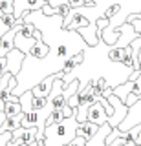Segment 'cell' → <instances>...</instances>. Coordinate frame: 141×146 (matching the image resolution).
<instances>
[{"instance_id": "6", "label": "cell", "mask_w": 141, "mask_h": 146, "mask_svg": "<svg viewBox=\"0 0 141 146\" xmlns=\"http://www.w3.org/2000/svg\"><path fill=\"white\" fill-rule=\"evenodd\" d=\"M55 79H57V75H55V73H51V75L44 77L42 80H39L37 84H33V88H31V93H33V97H49Z\"/></svg>"}, {"instance_id": "14", "label": "cell", "mask_w": 141, "mask_h": 146, "mask_svg": "<svg viewBox=\"0 0 141 146\" xmlns=\"http://www.w3.org/2000/svg\"><path fill=\"white\" fill-rule=\"evenodd\" d=\"M49 104L48 97H33L31 99V110L33 111H39V110H44Z\"/></svg>"}, {"instance_id": "4", "label": "cell", "mask_w": 141, "mask_h": 146, "mask_svg": "<svg viewBox=\"0 0 141 146\" xmlns=\"http://www.w3.org/2000/svg\"><path fill=\"white\" fill-rule=\"evenodd\" d=\"M13 2H15V11H13V15H15L17 20H22V15H24L26 11H40V9L48 4V2H44V0H13Z\"/></svg>"}, {"instance_id": "9", "label": "cell", "mask_w": 141, "mask_h": 146, "mask_svg": "<svg viewBox=\"0 0 141 146\" xmlns=\"http://www.w3.org/2000/svg\"><path fill=\"white\" fill-rule=\"evenodd\" d=\"M99 128L101 126L86 121V122H83V124H79V128H77V137H83L84 141H90V139L95 137V133L99 131Z\"/></svg>"}, {"instance_id": "7", "label": "cell", "mask_w": 141, "mask_h": 146, "mask_svg": "<svg viewBox=\"0 0 141 146\" xmlns=\"http://www.w3.org/2000/svg\"><path fill=\"white\" fill-rule=\"evenodd\" d=\"M119 29V40H117V44H116V48H126V46H130L132 42H134L136 38H138V33L134 31V27H132V24H128V22H125L123 26L117 27ZM114 48V46H112Z\"/></svg>"}, {"instance_id": "23", "label": "cell", "mask_w": 141, "mask_h": 146, "mask_svg": "<svg viewBox=\"0 0 141 146\" xmlns=\"http://www.w3.org/2000/svg\"><path fill=\"white\" fill-rule=\"evenodd\" d=\"M4 108H6V102H4V100L0 99V111H4Z\"/></svg>"}, {"instance_id": "18", "label": "cell", "mask_w": 141, "mask_h": 146, "mask_svg": "<svg viewBox=\"0 0 141 146\" xmlns=\"http://www.w3.org/2000/svg\"><path fill=\"white\" fill-rule=\"evenodd\" d=\"M84 2L86 0H68V6H70L72 9H83Z\"/></svg>"}, {"instance_id": "8", "label": "cell", "mask_w": 141, "mask_h": 146, "mask_svg": "<svg viewBox=\"0 0 141 146\" xmlns=\"http://www.w3.org/2000/svg\"><path fill=\"white\" fill-rule=\"evenodd\" d=\"M49 51H51V46H49L48 42H44V40H37L26 57H28V58H37V60H44V58L49 55Z\"/></svg>"}, {"instance_id": "22", "label": "cell", "mask_w": 141, "mask_h": 146, "mask_svg": "<svg viewBox=\"0 0 141 146\" xmlns=\"http://www.w3.org/2000/svg\"><path fill=\"white\" fill-rule=\"evenodd\" d=\"M6 119H7V117H6V113H4V111H0V128L4 126V122H6Z\"/></svg>"}, {"instance_id": "25", "label": "cell", "mask_w": 141, "mask_h": 146, "mask_svg": "<svg viewBox=\"0 0 141 146\" xmlns=\"http://www.w3.org/2000/svg\"><path fill=\"white\" fill-rule=\"evenodd\" d=\"M0 18H4V13H2V9H0Z\"/></svg>"}, {"instance_id": "15", "label": "cell", "mask_w": 141, "mask_h": 146, "mask_svg": "<svg viewBox=\"0 0 141 146\" xmlns=\"http://www.w3.org/2000/svg\"><path fill=\"white\" fill-rule=\"evenodd\" d=\"M0 9L4 15H13L15 11V2L13 0H0Z\"/></svg>"}, {"instance_id": "3", "label": "cell", "mask_w": 141, "mask_h": 146, "mask_svg": "<svg viewBox=\"0 0 141 146\" xmlns=\"http://www.w3.org/2000/svg\"><path fill=\"white\" fill-rule=\"evenodd\" d=\"M139 124H141V99L128 108V113H126V117L123 119V122L119 124V130L128 131L134 126H139Z\"/></svg>"}, {"instance_id": "16", "label": "cell", "mask_w": 141, "mask_h": 146, "mask_svg": "<svg viewBox=\"0 0 141 146\" xmlns=\"http://www.w3.org/2000/svg\"><path fill=\"white\" fill-rule=\"evenodd\" d=\"M119 11H121V4H114V6H110L106 9V13H104L103 17H106L108 20H112V18L116 17V13H119Z\"/></svg>"}, {"instance_id": "1", "label": "cell", "mask_w": 141, "mask_h": 146, "mask_svg": "<svg viewBox=\"0 0 141 146\" xmlns=\"http://www.w3.org/2000/svg\"><path fill=\"white\" fill-rule=\"evenodd\" d=\"M77 128H79V122H77L75 115L59 122V124L46 126V130H44V144L46 146H68L77 137Z\"/></svg>"}, {"instance_id": "24", "label": "cell", "mask_w": 141, "mask_h": 146, "mask_svg": "<svg viewBox=\"0 0 141 146\" xmlns=\"http://www.w3.org/2000/svg\"><path fill=\"white\" fill-rule=\"evenodd\" d=\"M35 146H46V144H44V139H40V141H37V143H35Z\"/></svg>"}, {"instance_id": "17", "label": "cell", "mask_w": 141, "mask_h": 146, "mask_svg": "<svg viewBox=\"0 0 141 146\" xmlns=\"http://www.w3.org/2000/svg\"><path fill=\"white\" fill-rule=\"evenodd\" d=\"M40 11H42V15H46V17H55V15H57V9L51 7L49 4H46V6L40 9Z\"/></svg>"}, {"instance_id": "21", "label": "cell", "mask_w": 141, "mask_h": 146, "mask_svg": "<svg viewBox=\"0 0 141 146\" xmlns=\"http://www.w3.org/2000/svg\"><path fill=\"white\" fill-rule=\"evenodd\" d=\"M7 31H9V27H7L6 24H4V22H2V18H0V38H2V36L6 35Z\"/></svg>"}, {"instance_id": "5", "label": "cell", "mask_w": 141, "mask_h": 146, "mask_svg": "<svg viewBox=\"0 0 141 146\" xmlns=\"http://www.w3.org/2000/svg\"><path fill=\"white\" fill-rule=\"evenodd\" d=\"M108 113L106 110H104V106L101 102H95L92 108L88 110V115H86V121L88 122H94V124L97 126H103V124H108Z\"/></svg>"}, {"instance_id": "11", "label": "cell", "mask_w": 141, "mask_h": 146, "mask_svg": "<svg viewBox=\"0 0 141 146\" xmlns=\"http://www.w3.org/2000/svg\"><path fill=\"white\" fill-rule=\"evenodd\" d=\"M19 99H20L22 113H29V111H33V110H31V99H33V93H31V90L24 91V93H22Z\"/></svg>"}, {"instance_id": "13", "label": "cell", "mask_w": 141, "mask_h": 146, "mask_svg": "<svg viewBox=\"0 0 141 146\" xmlns=\"http://www.w3.org/2000/svg\"><path fill=\"white\" fill-rule=\"evenodd\" d=\"M123 51H125V48H116V46L108 49V58H110V62L121 64V60H123Z\"/></svg>"}, {"instance_id": "19", "label": "cell", "mask_w": 141, "mask_h": 146, "mask_svg": "<svg viewBox=\"0 0 141 146\" xmlns=\"http://www.w3.org/2000/svg\"><path fill=\"white\" fill-rule=\"evenodd\" d=\"M106 146H132L128 141H125L123 139V137H117L116 141H114V143H110V144H106Z\"/></svg>"}, {"instance_id": "26", "label": "cell", "mask_w": 141, "mask_h": 146, "mask_svg": "<svg viewBox=\"0 0 141 146\" xmlns=\"http://www.w3.org/2000/svg\"><path fill=\"white\" fill-rule=\"evenodd\" d=\"M7 146H15V144H13V143H9V144H7Z\"/></svg>"}, {"instance_id": "27", "label": "cell", "mask_w": 141, "mask_h": 146, "mask_svg": "<svg viewBox=\"0 0 141 146\" xmlns=\"http://www.w3.org/2000/svg\"><path fill=\"white\" fill-rule=\"evenodd\" d=\"M138 146H141V144H138Z\"/></svg>"}, {"instance_id": "20", "label": "cell", "mask_w": 141, "mask_h": 146, "mask_svg": "<svg viewBox=\"0 0 141 146\" xmlns=\"http://www.w3.org/2000/svg\"><path fill=\"white\" fill-rule=\"evenodd\" d=\"M86 143H88V141H84L83 137H75V139L72 141L68 146H86Z\"/></svg>"}, {"instance_id": "10", "label": "cell", "mask_w": 141, "mask_h": 146, "mask_svg": "<svg viewBox=\"0 0 141 146\" xmlns=\"http://www.w3.org/2000/svg\"><path fill=\"white\" fill-rule=\"evenodd\" d=\"M119 36H121L119 29H114V27L108 26V27H104V29L101 31V36H99V40H101V42H104V44L116 46L117 40H119Z\"/></svg>"}, {"instance_id": "12", "label": "cell", "mask_w": 141, "mask_h": 146, "mask_svg": "<svg viewBox=\"0 0 141 146\" xmlns=\"http://www.w3.org/2000/svg\"><path fill=\"white\" fill-rule=\"evenodd\" d=\"M4 113H6V117H15V115H20V113H22V106H20V102H6Z\"/></svg>"}, {"instance_id": "2", "label": "cell", "mask_w": 141, "mask_h": 146, "mask_svg": "<svg viewBox=\"0 0 141 146\" xmlns=\"http://www.w3.org/2000/svg\"><path fill=\"white\" fill-rule=\"evenodd\" d=\"M106 100L110 102V106L114 108V115L108 119V124H110L112 128H119V124L123 122V119H125L126 113H128V106H125V104H123L116 95L106 97Z\"/></svg>"}]
</instances>
